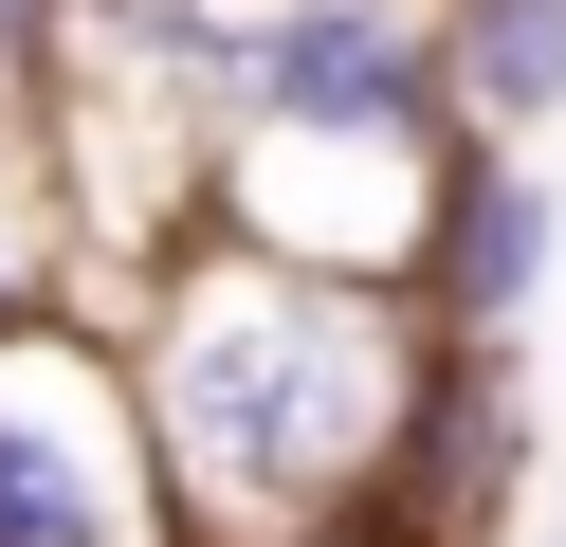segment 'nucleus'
I'll list each match as a JSON object with an SVG mask.
<instances>
[{
	"mask_svg": "<svg viewBox=\"0 0 566 547\" xmlns=\"http://www.w3.org/2000/svg\"><path fill=\"white\" fill-rule=\"evenodd\" d=\"M147 456L184 547H347L439 401V311L384 274H311L256 238H184L111 292Z\"/></svg>",
	"mask_w": 566,
	"mask_h": 547,
	"instance_id": "f257e3e1",
	"label": "nucleus"
},
{
	"mask_svg": "<svg viewBox=\"0 0 566 547\" xmlns=\"http://www.w3.org/2000/svg\"><path fill=\"white\" fill-rule=\"evenodd\" d=\"M566 274V182L530 165V146H457L439 165V255H420V311L457 328V347H512L530 311H548Z\"/></svg>",
	"mask_w": 566,
	"mask_h": 547,
	"instance_id": "7ed1b4c3",
	"label": "nucleus"
},
{
	"mask_svg": "<svg viewBox=\"0 0 566 547\" xmlns=\"http://www.w3.org/2000/svg\"><path fill=\"white\" fill-rule=\"evenodd\" d=\"M0 547H184L128 328H92L74 292L0 328Z\"/></svg>",
	"mask_w": 566,
	"mask_h": 547,
	"instance_id": "f03ea898",
	"label": "nucleus"
},
{
	"mask_svg": "<svg viewBox=\"0 0 566 547\" xmlns=\"http://www.w3.org/2000/svg\"><path fill=\"white\" fill-rule=\"evenodd\" d=\"M74 274H92V255H74V201H55V146L0 109V328H19V311H55Z\"/></svg>",
	"mask_w": 566,
	"mask_h": 547,
	"instance_id": "39448f33",
	"label": "nucleus"
},
{
	"mask_svg": "<svg viewBox=\"0 0 566 547\" xmlns=\"http://www.w3.org/2000/svg\"><path fill=\"white\" fill-rule=\"evenodd\" d=\"M55 55H74V0H0V109L19 128L55 109Z\"/></svg>",
	"mask_w": 566,
	"mask_h": 547,
	"instance_id": "423d86ee",
	"label": "nucleus"
},
{
	"mask_svg": "<svg viewBox=\"0 0 566 547\" xmlns=\"http://www.w3.org/2000/svg\"><path fill=\"white\" fill-rule=\"evenodd\" d=\"M439 92H457V146H548L566 128V0H439Z\"/></svg>",
	"mask_w": 566,
	"mask_h": 547,
	"instance_id": "20e7f679",
	"label": "nucleus"
}]
</instances>
